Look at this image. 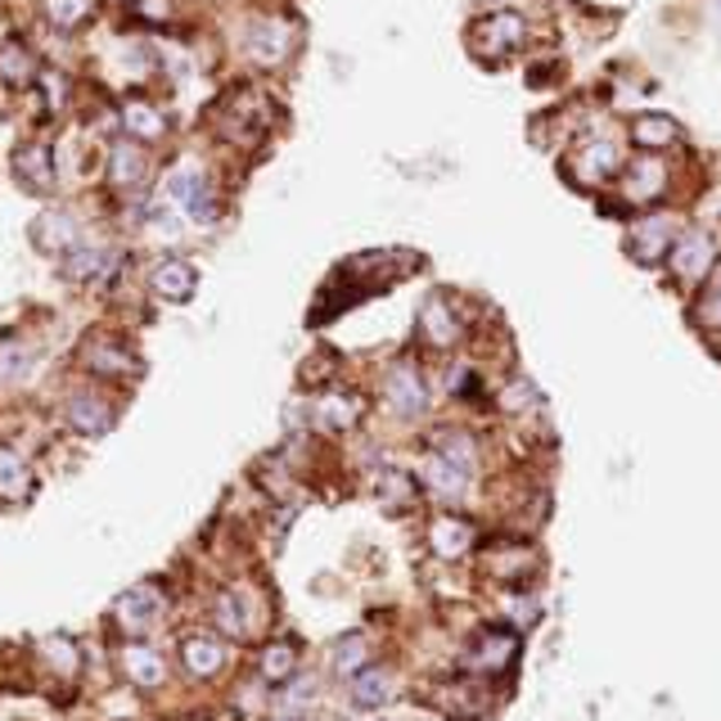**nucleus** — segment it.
I'll use <instances>...</instances> for the list:
<instances>
[{
	"instance_id": "7ed1b4c3",
	"label": "nucleus",
	"mask_w": 721,
	"mask_h": 721,
	"mask_svg": "<svg viewBox=\"0 0 721 721\" xmlns=\"http://www.w3.org/2000/svg\"><path fill=\"white\" fill-rule=\"evenodd\" d=\"M523 45H528V19L514 10H492L470 28V50L483 63H501V59L518 54Z\"/></svg>"
},
{
	"instance_id": "2f4dec72",
	"label": "nucleus",
	"mask_w": 721,
	"mask_h": 721,
	"mask_svg": "<svg viewBox=\"0 0 721 721\" xmlns=\"http://www.w3.org/2000/svg\"><path fill=\"white\" fill-rule=\"evenodd\" d=\"M392 694H398V686H392L388 668H361L352 677V703L357 708H383Z\"/></svg>"
},
{
	"instance_id": "ddd939ff",
	"label": "nucleus",
	"mask_w": 721,
	"mask_h": 721,
	"mask_svg": "<svg viewBox=\"0 0 721 721\" xmlns=\"http://www.w3.org/2000/svg\"><path fill=\"white\" fill-rule=\"evenodd\" d=\"M63 420H69V429H73V433H82V437H104V433L113 429L117 411H113V402H109V398H100V392L78 388L73 398H69V406H63Z\"/></svg>"
},
{
	"instance_id": "393cba45",
	"label": "nucleus",
	"mask_w": 721,
	"mask_h": 721,
	"mask_svg": "<svg viewBox=\"0 0 721 721\" xmlns=\"http://www.w3.org/2000/svg\"><path fill=\"white\" fill-rule=\"evenodd\" d=\"M32 492H37V474H32V465L23 461V455H19L14 446L0 442V501L23 505V501H32Z\"/></svg>"
},
{
	"instance_id": "9d476101",
	"label": "nucleus",
	"mask_w": 721,
	"mask_h": 721,
	"mask_svg": "<svg viewBox=\"0 0 721 721\" xmlns=\"http://www.w3.org/2000/svg\"><path fill=\"white\" fill-rule=\"evenodd\" d=\"M181 663L194 681H213L226 663H230V640L226 636H208V631H189L181 640Z\"/></svg>"
},
{
	"instance_id": "1a4fd4ad",
	"label": "nucleus",
	"mask_w": 721,
	"mask_h": 721,
	"mask_svg": "<svg viewBox=\"0 0 721 721\" xmlns=\"http://www.w3.org/2000/svg\"><path fill=\"white\" fill-rule=\"evenodd\" d=\"M383 402H388L392 415H402V420L424 415V406H429V388H424V379H420V370H415L411 361H398V365H392V370L383 374Z\"/></svg>"
},
{
	"instance_id": "e433bc0d",
	"label": "nucleus",
	"mask_w": 721,
	"mask_h": 721,
	"mask_svg": "<svg viewBox=\"0 0 721 721\" xmlns=\"http://www.w3.org/2000/svg\"><path fill=\"white\" fill-rule=\"evenodd\" d=\"M492 568H496L501 577H523V568H528V550H523V546L501 550V555H492Z\"/></svg>"
},
{
	"instance_id": "f8f14e48",
	"label": "nucleus",
	"mask_w": 721,
	"mask_h": 721,
	"mask_svg": "<svg viewBox=\"0 0 721 721\" xmlns=\"http://www.w3.org/2000/svg\"><path fill=\"white\" fill-rule=\"evenodd\" d=\"M618 172H622V158H618V145L614 141H586L568 158V176L577 185H609Z\"/></svg>"
},
{
	"instance_id": "7c9ffc66",
	"label": "nucleus",
	"mask_w": 721,
	"mask_h": 721,
	"mask_svg": "<svg viewBox=\"0 0 721 721\" xmlns=\"http://www.w3.org/2000/svg\"><path fill=\"white\" fill-rule=\"evenodd\" d=\"M41 663L54 672V677H78L82 672V645L73 636H45L41 640Z\"/></svg>"
},
{
	"instance_id": "bb28decb",
	"label": "nucleus",
	"mask_w": 721,
	"mask_h": 721,
	"mask_svg": "<svg viewBox=\"0 0 721 721\" xmlns=\"http://www.w3.org/2000/svg\"><path fill=\"white\" fill-rule=\"evenodd\" d=\"M424 487L433 492V496H442V501H461L465 496V487H470V470H461V465H451L446 455H429L424 461Z\"/></svg>"
},
{
	"instance_id": "f03ea898",
	"label": "nucleus",
	"mask_w": 721,
	"mask_h": 721,
	"mask_svg": "<svg viewBox=\"0 0 721 721\" xmlns=\"http://www.w3.org/2000/svg\"><path fill=\"white\" fill-rule=\"evenodd\" d=\"M78 365L95 379H109V383H126V379H141V357L126 339H117L113 330H95L82 339L78 348Z\"/></svg>"
},
{
	"instance_id": "0eeeda50",
	"label": "nucleus",
	"mask_w": 721,
	"mask_h": 721,
	"mask_svg": "<svg viewBox=\"0 0 721 721\" xmlns=\"http://www.w3.org/2000/svg\"><path fill=\"white\" fill-rule=\"evenodd\" d=\"M461 339H465L461 311H455V302H451L446 293H433V298L420 307V343L433 348V352H451Z\"/></svg>"
},
{
	"instance_id": "473e14b6",
	"label": "nucleus",
	"mask_w": 721,
	"mask_h": 721,
	"mask_svg": "<svg viewBox=\"0 0 721 721\" xmlns=\"http://www.w3.org/2000/svg\"><path fill=\"white\" fill-rule=\"evenodd\" d=\"M41 14L59 32H78L95 19V0H41Z\"/></svg>"
},
{
	"instance_id": "37998d69",
	"label": "nucleus",
	"mask_w": 721,
	"mask_h": 721,
	"mask_svg": "<svg viewBox=\"0 0 721 721\" xmlns=\"http://www.w3.org/2000/svg\"><path fill=\"white\" fill-rule=\"evenodd\" d=\"M117 6H136V0H117Z\"/></svg>"
},
{
	"instance_id": "c756f323",
	"label": "nucleus",
	"mask_w": 721,
	"mask_h": 721,
	"mask_svg": "<svg viewBox=\"0 0 721 721\" xmlns=\"http://www.w3.org/2000/svg\"><path fill=\"white\" fill-rule=\"evenodd\" d=\"M257 672L267 686H285L298 677V645L293 640H271L267 649H261V659H257Z\"/></svg>"
},
{
	"instance_id": "f3484780",
	"label": "nucleus",
	"mask_w": 721,
	"mask_h": 721,
	"mask_svg": "<svg viewBox=\"0 0 721 721\" xmlns=\"http://www.w3.org/2000/svg\"><path fill=\"white\" fill-rule=\"evenodd\" d=\"M10 172L19 176L23 189L45 194V189H54V150L45 141H28L10 154Z\"/></svg>"
},
{
	"instance_id": "423d86ee",
	"label": "nucleus",
	"mask_w": 721,
	"mask_h": 721,
	"mask_svg": "<svg viewBox=\"0 0 721 721\" xmlns=\"http://www.w3.org/2000/svg\"><path fill=\"white\" fill-rule=\"evenodd\" d=\"M298 45V28L293 19H280V14H261L244 28V54L257 63V69H280V63H289Z\"/></svg>"
},
{
	"instance_id": "6e6552de",
	"label": "nucleus",
	"mask_w": 721,
	"mask_h": 721,
	"mask_svg": "<svg viewBox=\"0 0 721 721\" xmlns=\"http://www.w3.org/2000/svg\"><path fill=\"white\" fill-rule=\"evenodd\" d=\"M668 253H672V276L686 285H699V280H708L712 261H717V239H712V230L694 226V230H681Z\"/></svg>"
},
{
	"instance_id": "72a5a7b5",
	"label": "nucleus",
	"mask_w": 721,
	"mask_h": 721,
	"mask_svg": "<svg viewBox=\"0 0 721 721\" xmlns=\"http://www.w3.org/2000/svg\"><path fill=\"white\" fill-rule=\"evenodd\" d=\"M374 492H379V505L383 509H411L415 496H420V487H415V478L406 470H383L374 478Z\"/></svg>"
},
{
	"instance_id": "a211bd4d",
	"label": "nucleus",
	"mask_w": 721,
	"mask_h": 721,
	"mask_svg": "<svg viewBox=\"0 0 721 721\" xmlns=\"http://www.w3.org/2000/svg\"><path fill=\"white\" fill-rule=\"evenodd\" d=\"M361 411H365V402L357 398V392L330 388V392H320V398H316L311 420H316V429H325V433H348V429L361 420Z\"/></svg>"
},
{
	"instance_id": "a19ab883",
	"label": "nucleus",
	"mask_w": 721,
	"mask_h": 721,
	"mask_svg": "<svg viewBox=\"0 0 721 721\" xmlns=\"http://www.w3.org/2000/svg\"><path fill=\"white\" fill-rule=\"evenodd\" d=\"M703 320H708V325H721V289L703 302Z\"/></svg>"
},
{
	"instance_id": "6ab92c4d",
	"label": "nucleus",
	"mask_w": 721,
	"mask_h": 721,
	"mask_svg": "<svg viewBox=\"0 0 721 721\" xmlns=\"http://www.w3.org/2000/svg\"><path fill=\"white\" fill-rule=\"evenodd\" d=\"M122 672H126V681L136 690H158L167 681L163 653L154 645H145V640H126L122 645Z\"/></svg>"
},
{
	"instance_id": "a878e982",
	"label": "nucleus",
	"mask_w": 721,
	"mask_h": 721,
	"mask_svg": "<svg viewBox=\"0 0 721 721\" xmlns=\"http://www.w3.org/2000/svg\"><path fill=\"white\" fill-rule=\"evenodd\" d=\"M514 659H518V640L509 631H483L474 640V653H470V663L478 672H505Z\"/></svg>"
},
{
	"instance_id": "4be33fe9",
	"label": "nucleus",
	"mask_w": 721,
	"mask_h": 721,
	"mask_svg": "<svg viewBox=\"0 0 721 721\" xmlns=\"http://www.w3.org/2000/svg\"><path fill=\"white\" fill-rule=\"evenodd\" d=\"M37 78H41V63L28 50V41H19V37L0 41V91H23Z\"/></svg>"
},
{
	"instance_id": "f704fd0d",
	"label": "nucleus",
	"mask_w": 721,
	"mask_h": 721,
	"mask_svg": "<svg viewBox=\"0 0 721 721\" xmlns=\"http://www.w3.org/2000/svg\"><path fill=\"white\" fill-rule=\"evenodd\" d=\"M433 451L446 455V461L461 465V470H474V465H478V446H474V437L461 433V429H442V433L433 437Z\"/></svg>"
},
{
	"instance_id": "9b49d317",
	"label": "nucleus",
	"mask_w": 721,
	"mask_h": 721,
	"mask_svg": "<svg viewBox=\"0 0 721 721\" xmlns=\"http://www.w3.org/2000/svg\"><path fill=\"white\" fill-rule=\"evenodd\" d=\"M122 271V253L109 248V244H78L63 261V276L73 285H100V280H113Z\"/></svg>"
},
{
	"instance_id": "cd10ccee",
	"label": "nucleus",
	"mask_w": 721,
	"mask_h": 721,
	"mask_svg": "<svg viewBox=\"0 0 721 721\" xmlns=\"http://www.w3.org/2000/svg\"><path fill=\"white\" fill-rule=\"evenodd\" d=\"M213 622L222 627V636L226 640H244L248 631H253V614H248V600H244V591H222L217 596V605H213Z\"/></svg>"
},
{
	"instance_id": "aec40b11",
	"label": "nucleus",
	"mask_w": 721,
	"mask_h": 721,
	"mask_svg": "<svg viewBox=\"0 0 721 721\" xmlns=\"http://www.w3.org/2000/svg\"><path fill=\"white\" fill-rule=\"evenodd\" d=\"M150 289L167 302H185L194 289H199V271H194L185 257H163L150 267Z\"/></svg>"
},
{
	"instance_id": "c03bdc74",
	"label": "nucleus",
	"mask_w": 721,
	"mask_h": 721,
	"mask_svg": "<svg viewBox=\"0 0 721 721\" xmlns=\"http://www.w3.org/2000/svg\"><path fill=\"white\" fill-rule=\"evenodd\" d=\"M487 6H501V0H487Z\"/></svg>"
},
{
	"instance_id": "39448f33",
	"label": "nucleus",
	"mask_w": 721,
	"mask_h": 721,
	"mask_svg": "<svg viewBox=\"0 0 721 721\" xmlns=\"http://www.w3.org/2000/svg\"><path fill=\"white\" fill-rule=\"evenodd\" d=\"M167 199L189 217V222H217L222 217V199L208 181V172L199 163H181L172 176H167Z\"/></svg>"
},
{
	"instance_id": "c85d7f7f",
	"label": "nucleus",
	"mask_w": 721,
	"mask_h": 721,
	"mask_svg": "<svg viewBox=\"0 0 721 721\" xmlns=\"http://www.w3.org/2000/svg\"><path fill=\"white\" fill-rule=\"evenodd\" d=\"M631 141L640 150H649V154H659V150H672L681 141V126L672 117H663V113H645V117L631 122Z\"/></svg>"
},
{
	"instance_id": "20e7f679",
	"label": "nucleus",
	"mask_w": 721,
	"mask_h": 721,
	"mask_svg": "<svg viewBox=\"0 0 721 721\" xmlns=\"http://www.w3.org/2000/svg\"><path fill=\"white\" fill-rule=\"evenodd\" d=\"M163 618H167V591H163L158 581H136V586H126V591L113 600V622L131 640L150 636Z\"/></svg>"
},
{
	"instance_id": "4468645a",
	"label": "nucleus",
	"mask_w": 721,
	"mask_h": 721,
	"mask_svg": "<svg viewBox=\"0 0 721 721\" xmlns=\"http://www.w3.org/2000/svg\"><path fill=\"white\" fill-rule=\"evenodd\" d=\"M117 117H122V131H126V141H141V145H158L167 136V113L145 100V95H126L117 104Z\"/></svg>"
},
{
	"instance_id": "dca6fc26",
	"label": "nucleus",
	"mask_w": 721,
	"mask_h": 721,
	"mask_svg": "<svg viewBox=\"0 0 721 721\" xmlns=\"http://www.w3.org/2000/svg\"><path fill=\"white\" fill-rule=\"evenodd\" d=\"M663 189H668V167H663L659 154H645V158H636L631 167H622V199H627V204L645 208V204L659 199Z\"/></svg>"
},
{
	"instance_id": "a18cd8bd",
	"label": "nucleus",
	"mask_w": 721,
	"mask_h": 721,
	"mask_svg": "<svg viewBox=\"0 0 721 721\" xmlns=\"http://www.w3.org/2000/svg\"><path fill=\"white\" fill-rule=\"evenodd\" d=\"M276 721H285V717H276Z\"/></svg>"
},
{
	"instance_id": "4c0bfd02",
	"label": "nucleus",
	"mask_w": 721,
	"mask_h": 721,
	"mask_svg": "<svg viewBox=\"0 0 721 721\" xmlns=\"http://www.w3.org/2000/svg\"><path fill=\"white\" fill-rule=\"evenodd\" d=\"M23 370H28V352H23V348L0 352V379H6V374H10V379H19Z\"/></svg>"
},
{
	"instance_id": "c9c22d12",
	"label": "nucleus",
	"mask_w": 721,
	"mask_h": 721,
	"mask_svg": "<svg viewBox=\"0 0 721 721\" xmlns=\"http://www.w3.org/2000/svg\"><path fill=\"white\" fill-rule=\"evenodd\" d=\"M365 663H370V640L361 631H352V636H343L334 645V672L339 677H357Z\"/></svg>"
},
{
	"instance_id": "5701e85b",
	"label": "nucleus",
	"mask_w": 721,
	"mask_h": 721,
	"mask_svg": "<svg viewBox=\"0 0 721 721\" xmlns=\"http://www.w3.org/2000/svg\"><path fill=\"white\" fill-rule=\"evenodd\" d=\"M672 235H677L672 217L668 213H653V217H645V222L631 226V244L627 248H631L636 261H645V267H649V261H659L672 248Z\"/></svg>"
},
{
	"instance_id": "58836bf2",
	"label": "nucleus",
	"mask_w": 721,
	"mask_h": 721,
	"mask_svg": "<svg viewBox=\"0 0 721 721\" xmlns=\"http://www.w3.org/2000/svg\"><path fill=\"white\" fill-rule=\"evenodd\" d=\"M528 402H533V388H523V383L505 388V398H501V406H505V411H518V406H528Z\"/></svg>"
},
{
	"instance_id": "79ce46f5",
	"label": "nucleus",
	"mask_w": 721,
	"mask_h": 721,
	"mask_svg": "<svg viewBox=\"0 0 721 721\" xmlns=\"http://www.w3.org/2000/svg\"><path fill=\"white\" fill-rule=\"evenodd\" d=\"M208 721H239V712H235V708H226V712H213Z\"/></svg>"
},
{
	"instance_id": "ea45409f",
	"label": "nucleus",
	"mask_w": 721,
	"mask_h": 721,
	"mask_svg": "<svg viewBox=\"0 0 721 721\" xmlns=\"http://www.w3.org/2000/svg\"><path fill=\"white\" fill-rule=\"evenodd\" d=\"M316 699V686L311 681H293V690H285V703L298 708V703H311Z\"/></svg>"
},
{
	"instance_id": "2eb2a0df",
	"label": "nucleus",
	"mask_w": 721,
	"mask_h": 721,
	"mask_svg": "<svg viewBox=\"0 0 721 721\" xmlns=\"http://www.w3.org/2000/svg\"><path fill=\"white\" fill-rule=\"evenodd\" d=\"M32 239H37V248H41L45 257H69L78 244H86L78 217H73V213H63V208L41 213V217L32 222Z\"/></svg>"
},
{
	"instance_id": "b1692460",
	"label": "nucleus",
	"mask_w": 721,
	"mask_h": 721,
	"mask_svg": "<svg viewBox=\"0 0 721 721\" xmlns=\"http://www.w3.org/2000/svg\"><path fill=\"white\" fill-rule=\"evenodd\" d=\"M474 523L470 518H455V514H437L433 523H429V546H433V555H442V559H461L470 546H474Z\"/></svg>"
},
{
	"instance_id": "412c9836",
	"label": "nucleus",
	"mask_w": 721,
	"mask_h": 721,
	"mask_svg": "<svg viewBox=\"0 0 721 721\" xmlns=\"http://www.w3.org/2000/svg\"><path fill=\"white\" fill-rule=\"evenodd\" d=\"M150 181V154L141 141H117L109 150V185L113 189H136Z\"/></svg>"
},
{
	"instance_id": "f257e3e1",
	"label": "nucleus",
	"mask_w": 721,
	"mask_h": 721,
	"mask_svg": "<svg viewBox=\"0 0 721 721\" xmlns=\"http://www.w3.org/2000/svg\"><path fill=\"white\" fill-rule=\"evenodd\" d=\"M276 126V100L257 86H239L213 104V131L235 150H257Z\"/></svg>"
}]
</instances>
